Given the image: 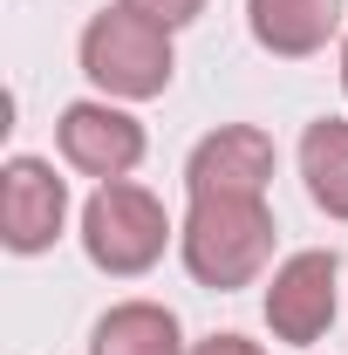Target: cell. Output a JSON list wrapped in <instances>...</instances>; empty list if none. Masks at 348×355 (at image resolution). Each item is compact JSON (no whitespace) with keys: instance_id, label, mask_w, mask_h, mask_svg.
<instances>
[{"instance_id":"9","label":"cell","mask_w":348,"mask_h":355,"mask_svg":"<svg viewBox=\"0 0 348 355\" xmlns=\"http://www.w3.org/2000/svg\"><path fill=\"white\" fill-rule=\"evenodd\" d=\"M89 355H191V342L164 301H116L96 314Z\"/></svg>"},{"instance_id":"11","label":"cell","mask_w":348,"mask_h":355,"mask_svg":"<svg viewBox=\"0 0 348 355\" xmlns=\"http://www.w3.org/2000/svg\"><path fill=\"white\" fill-rule=\"evenodd\" d=\"M116 7H130V14H143V21H157V28H191L198 14H205V0H116Z\"/></svg>"},{"instance_id":"6","label":"cell","mask_w":348,"mask_h":355,"mask_svg":"<svg viewBox=\"0 0 348 355\" xmlns=\"http://www.w3.org/2000/svg\"><path fill=\"white\" fill-rule=\"evenodd\" d=\"M62 232H69V178L55 171L48 157L14 150L0 164V246L21 253V260H35Z\"/></svg>"},{"instance_id":"12","label":"cell","mask_w":348,"mask_h":355,"mask_svg":"<svg viewBox=\"0 0 348 355\" xmlns=\"http://www.w3.org/2000/svg\"><path fill=\"white\" fill-rule=\"evenodd\" d=\"M191 355H266V349L253 342V335H232V328H225V335H205V342H191Z\"/></svg>"},{"instance_id":"1","label":"cell","mask_w":348,"mask_h":355,"mask_svg":"<svg viewBox=\"0 0 348 355\" xmlns=\"http://www.w3.org/2000/svg\"><path fill=\"white\" fill-rule=\"evenodd\" d=\"M273 205L266 198H184L177 219V260L198 287L239 294L260 287L273 266Z\"/></svg>"},{"instance_id":"5","label":"cell","mask_w":348,"mask_h":355,"mask_svg":"<svg viewBox=\"0 0 348 355\" xmlns=\"http://www.w3.org/2000/svg\"><path fill=\"white\" fill-rule=\"evenodd\" d=\"M55 150H62V164H69V171L96 178V184H110V178H130L137 164H143L150 130L137 123L130 103L82 96V103H69V110L55 116Z\"/></svg>"},{"instance_id":"4","label":"cell","mask_w":348,"mask_h":355,"mask_svg":"<svg viewBox=\"0 0 348 355\" xmlns=\"http://www.w3.org/2000/svg\"><path fill=\"white\" fill-rule=\"evenodd\" d=\"M260 314H266V335L287 342V349H314L328 342L335 314H342V260L335 246H301L266 273V294H260Z\"/></svg>"},{"instance_id":"2","label":"cell","mask_w":348,"mask_h":355,"mask_svg":"<svg viewBox=\"0 0 348 355\" xmlns=\"http://www.w3.org/2000/svg\"><path fill=\"white\" fill-rule=\"evenodd\" d=\"M76 62H82L96 96H110V103H157L177 76V42H171V28H157V21H143V14L110 0L103 14H89L82 42H76Z\"/></svg>"},{"instance_id":"13","label":"cell","mask_w":348,"mask_h":355,"mask_svg":"<svg viewBox=\"0 0 348 355\" xmlns=\"http://www.w3.org/2000/svg\"><path fill=\"white\" fill-rule=\"evenodd\" d=\"M342 96H348V35H342Z\"/></svg>"},{"instance_id":"7","label":"cell","mask_w":348,"mask_h":355,"mask_svg":"<svg viewBox=\"0 0 348 355\" xmlns=\"http://www.w3.org/2000/svg\"><path fill=\"white\" fill-rule=\"evenodd\" d=\"M273 164L280 150L260 123H218L184 157V198H266Z\"/></svg>"},{"instance_id":"3","label":"cell","mask_w":348,"mask_h":355,"mask_svg":"<svg viewBox=\"0 0 348 355\" xmlns=\"http://www.w3.org/2000/svg\"><path fill=\"white\" fill-rule=\"evenodd\" d=\"M177 246V219L164 212V198L137 178H110L96 184L82 205V253L96 273L110 280H137Z\"/></svg>"},{"instance_id":"8","label":"cell","mask_w":348,"mask_h":355,"mask_svg":"<svg viewBox=\"0 0 348 355\" xmlns=\"http://www.w3.org/2000/svg\"><path fill=\"white\" fill-rule=\"evenodd\" d=\"M246 28L266 55L280 62H307L328 42H342V0H246Z\"/></svg>"},{"instance_id":"10","label":"cell","mask_w":348,"mask_h":355,"mask_svg":"<svg viewBox=\"0 0 348 355\" xmlns=\"http://www.w3.org/2000/svg\"><path fill=\"white\" fill-rule=\"evenodd\" d=\"M301 178L307 198L348 225V116H314L301 130Z\"/></svg>"}]
</instances>
